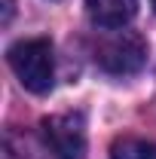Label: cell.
<instances>
[{
	"label": "cell",
	"instance_id": "cell-2",
	"mask_svg": "<svg viewBox=\"0 0 156 159\" xmlns=\"http://www.w3.org/2000/svg\"><path fill=\"white\" fill-rule=\"evenodd\" d=\"M43 144L55 159H86V122L80 113H55L40 122Z\"/></svg>",
	"mask_w": 156,
	"mask_h": 159
},
{
	"label": "cell",
	"instance_id": "cell-4",
	"mask_svg": "<svg viewBox=\"0 0 156 159\" xmlns=\"http://www.w3.org/2000/svg\"><path fill=\"white\" fill-rule=\"evenodd\" d=\"M86 12L95 28L104 31H119L138 12V0H86Z\"/></svg>",
	"mask_w": 156,
	"mask_h": 159
},
{
	"label": "cell",
	"instance_id": "cell-6",
	"mask_svg": "<svg viewBox=\"0 0 156 159\" xmlns=\"http://www.w3.org/2000/svg\"><path fill=\"white\" fill-rule=\"evenodd\" d=\"M3 159H34V150H31V144L21 138V135H16V132H9L6 135V144H3Z\"/></svg>",
	"mask_w": 156,
	"mask_h": 159
},
{
	"label": "cell",
	"instance_id": "cell-3",
	"mask_svg": "<svg viewBox=\"0 0 156 159\" xmlns=\"http://www.w3.org/2000/svg\"><path fill=\"white\" fill-rule=\"evenodd\" d=\"M95 58L107 74H135L147 61V43L132 31H117L98 46Z\"/></svg>",
	"mask_w": 156,
	"mask_h": 159
},
{
	"label": "cell",
	"instance_id": "cell-7",
	"mask_svg": "<svg viewBox=\"0 0 156 159\" xmlns=\"http://www.w3.org/2000/svg\"><path fill=\"white\" fill-rule=\"evenodd\" d=\"M150 6H153V9H156V0H150Z\"/></svg>",
	"mask_w": 156,
	"mask_h": 159
},
{
	"label": "cell",
	"instance_id": "cell-1",
	"mask_svg": "<svg viewBox=\"0 0 156 159\" xmlns=\"http://www.w3.org/2000/svg\"><path fill=\"white\" fill-rule=\"evenodd\" d=\"M6 61L12 67V74L19 77V83L34 92L43 95L52 89V80H55V55H52V43L43 37H31V40H19L9 46Z\"/></svg>",
	"mask_w": 156,
	"mask_h": 159
},
{
	"label": "cell",
	"instance_id": "cell-5",
	"mask_svg": "<svg viewBox=\"0 0 156 159\" xmlns=\"http://www.w3.org/2000/svg\"><path fill=\"white\" fill-rule=\"evenodd\" d=\"M110 159H156V144L141 138H122L110 147Z\"/></svg>",
	"mask_w": 156,
	"mask_h": 159
}]
</instances>
